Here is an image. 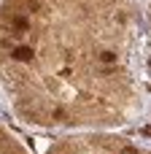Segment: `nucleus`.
Instances as JSON below:
<instances>
[{
	"label": "nucleus",
	"instance_id": "nucleus-1",
	"mask_svg": "<svg viewBox=\"0 0 151 154\" xmlns=\"http://www.w3.org/2000/svg\"><path fill=\"white\" fill-rule=\"evenodd\" d=\"M14 57H16L19 62H27V60H32V49H30V46H19V49L14 51Z\"/></svg>",
	"mask_w": 151,
	"mask_h": 154
},
{
	"label": "nucleus",
	"instance_id": "nucleus-2",
	"mask_svg": "<svg viewBox=\"0 0 151 154\" xmlns=\"http://www.w3.org/2000/svg\"><path fill=\"white\" fill-rule=\"evenodd\" d=\"M100 60H103V62H113V60H116V54H111V51H105V54H103Z\"/></svg>",
	"mask_w": 151,
	"mask_h": 154
}]
</instances>
